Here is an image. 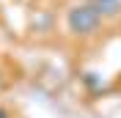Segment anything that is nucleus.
Masks as SVG:
<instances>
[{"instance_id":"f257e3e1","label":"nucleus","mask_w":121,"mask_h":118,"mask_svg":"<svg viewBox=\"0 0 121 118\" xmlns=\"http://www.w3.org/2000/svg\"><path fill=\"white\" fill-rule=\"evenodd\" d=\"M66 28L72 36H94V33H99V28H102V17H99V11L91 3H83V6H72L66 14Z\"/></svg>"},{"instance_id":"f03ea898","label":"nucleus","mask_w":121,"mask_h":118,"mask_svg":"<svg viewBox=\"0 0 121 118\" xmlns=\"http://www.w3.org/2000/svg\"><path fill=\"white\" fill-rule=\"evenodd\" d=\"M91 6L99 11V17H118L121 14V0H94Z\"/></svg>"},{"instance_id":"7ed1b4c3","label":"nucleus","mask_w":121,"mask_h":118,"mask_svg":"<svg viewBox=\"0 0 121 118\" xmlns=\"http://www.w3.org/2000/svg\"><path fill=\"white\" fill-rule=\"evenodd\" d=\"M0 118H11V113H8V110H3V107H0Z\"/></svg>"}]
</instances>
